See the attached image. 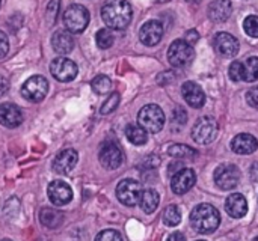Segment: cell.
Here are the masks:
<instances>
[{"label": "cell", "instance_id": "cell-40", "mask_svg": "<svg viewBox=\"0 0 258 241\" xmlns=\"http://www.w3.org/2000/svg\"><path fill=\"white\" fill-rule=\"evenodd\" d=\"M168 241H186V237L181 232H174L168 237Z\"/></svg>", "mask_w": 258, "mask_h": 241}, {"label": "cell", "instance_id": "cell-37", "mask_svg": "<svg viewBox=\"0 0 258 241\" xmlns=\"http://www.w3.org/2000/svg\"><path fill=\"white\" fill-rule=\"evenodd\" d=\"M8 50H9V41H8V36L5 32L0 30V59H3L6 54H8Z\"/></svg>", "mask_w": 258, "mask_h": 241}, {"label": "cell", "instance_id": "cell-34", "mask_svg": "<svg viewBox=\"0 0 258 241\" xmlns=\"http://www.w3.org/2000/svg\"><path fill=\"white\" fill-rule=\"evenodd\" d=\"M95 241H122V237L115 229H106V231H101L97 235Z\"/></svg>", "mask_w": 258, "mask_h": 241}, {"label": "cell", "instance_id": "cell-13", "mask_svg": "<svg viewBox=\"0 0 258 241\" xmlns=\"http://www.w3.org/2000/svg\"><path fill=\"white\" fill-rule=\"evenodd\" d=\"M47 195H48L50 202L53 205H57V207L67 205L73 199V190H71V187L67 183L59 181V180L50 183V186L47 187Z\"/></svg>", "mask_w": 258, "mask_h": 241}, {"label": "cell", "instance_id": "cell-18", "mask_svg": "<svg viewBox=\"0 0 258 241\" xmlns=\"http://www.w3.org/2000/svg\"><path fill=\"white\" fill-rule=\"evenodd\" d=\"M181 94H183V98L186 100V103L194 109H201L206 103V94L201 89V86L197 85L195 82L183 83Z\"/></svg>", "mask_w": 258, "mask_h": 241}, {"label": "cell", "instance_id": "cell-1", "mask_svg": "<svg viewBox=\"0 0 258 241\" xmlns=\"http://www.w3.org/2000/svg\"><path fill=\"white\" fill-rule=\"evenodd\" d=\"M132 6L127 0H107L101 8V18L109 29L122 30L132 21Z\"/></svg>", "mask_w": 258, "mask_h": 241}, {"label": "cell", "instance_id": "cell-36", "mask_svg": "<svg viewBox=\"0 0 258 241\" xmlns=\"http://www.w3.org/2000/svg\"><path fill=\"white\" fill-rule=\"evenodd\" d=\"M246 101L251 107L258 109V88H252L246 94Z\"/></svg>", "mask_w": 258, "mask_h": 241}, {"label": "cell", "instance_id": "cell-11", "mask_svg": "<svg viewBox=\"0 0 258 241\" xmlns=\"http://www.w3.org/2000/svg\"><path fill=\"white\" fill-rule=\"evenodd\" d=\"M50 72H51V75L57 82L67 83V82H71V80L76 78V75L79 72V68H77V65L71 59L56 57L50 63Z\"/></svg>", "mask_w": 258, "mask_h": 241}, {"label": "cell", "instance_id": "cell-41", "mask_svg": "<svg viewBox=\"0 0 258 241\" xmlns=\"http://www.w3.org/2000/svg\"><path fill=\"white\" fill-rule=\"evenodd\" d=\"M251 178H252L254 183H258V162L254 163L252 168H251Z\"/></svg>", "mask_w": 258, "mask_h": 241}, {"label": "cell", "instance_id": "cell-29", "mask_svg": "<svg viewBox=\"0 0 258 241\" xmlns=\"http://www.w3.org/2000/svg\"><path fill=\"white\" fill-rule=\"evenodd\" d=\"M168 154L171 157H175V158H194L197 157V151L190 146H186V145H172L168 151Z\"/></svg>", "mask_w": 258, "mask_h": 241}, {"label": "cell", "instance_id": "cell-21", "mask_svg": "<svg viewBox=\"0 0 258 241\" xmlns=\"http://www.w3.org/2000/svg\"><path fill=\"white\" fill-rule=\"evenodd\" d=\"M51 47L59 54H68L74 48V39L68 30H57L51 36Z\"/></svg>", "mask_w": 258, "mask_h": 241}, {"label": "cell", "instance_id": "cell-22", "mask_svg": "<svg viewBox=\"0 0 258 241\" xmlns=\"http://www.w3.org/2000/svg\"><path fill=\"white\" fill-rule=\"evenodd\" d=\"M231 12H233V5L230 0H215L209 6V17L216 23L227 21Z\"/></svg>", "mask_w": 258, "mask_h": 241}, {"label": "cell", "instance_id": "cell-14", "mask_svg": "<svg viewBox=\"0 0 258 241\" xmlns=\"http://www.w3.org/2000/svg\"><path fill=\"white\" fill-rule=\"evenodd\" d=\"M163 38V24L157 20L147 21L139 30V39L144 45L153 47L157 45Z\"/></svg>", "mask_w": 258, "mask_h": 241}, {"label": "cell", "instance_id": "cell-25", "mask_svg": "<svg viewBox=\"0 0 258 241\" xmlns=\"http://www.w3.org/2000/svg\"><path fill=\"white\" fill-rule=\"evenodd\" d=\"M125 136H127V139H128L133 145H136V146L145 145V143L148 142L147 131H145L141 125H133V124L127 125V128H125Z\"/></svg>", "mask_w": 258, "mask_h": 241}, {"label": "cell", "instance_id": "cell-46", "mask_svg": "<svg viewBox=\"0 0 258 241\" xmlns=\"http://www.w3.org/2000/svg\"><path fill=\"white\" fill-rule=\"evenodd\" d=\"M163 2H165V0H163Z\"/></svg>", "mask_w": 258, "mask_h": 241}, {"label": "cell", "instance_id": "cell-28", "mask_svg": "<svg viewBox=\"0 0 258 241\" xmlns=\"http://www.w3.org/2000/svg\"><path fill=\"white\" fill-rule=\"evenodd\" d=\"M95 41H97V45L98 48L101 50H107L113 45V41H115V36L112 33L110 29H100L95 35Z\"/></svg>", "mask_w": 258, "mask_h": 241}, {"label": "cell", "instance_id": "cell-9", "mask_svg": "<svg viewBox=\"0 0 258 241\" xmlns=\"http://www.w3.org/2000/svg\"><path fill=\"white\" fill-rule=\"evenodd\" d=\"M141 184L135 180H122L118 186H116V198L122 205L127 207H135L139 199H141Z\"/></svg>", "mask_w": 258, "mask_h": 241}, {"label": "cell", "instance_id": "cell-39", "mask_svg": "<svg viewBox=\"0 0 258 241\" xmlns=\"http://www.w3.org/2000/svg\"><path fill=\"white\" fill-rule=\"evenodd\" d=\"M200 39V35H198V32L197 30H189L187 33H186V41L192 45V44H195L197 41Z\"/></svg>", "mask_w": 258, "mask_h": 241}, {"label": "cell", "instance_id": "cell-42", "mask_svg": "<svg viewBox=\"0 0 258 241\" xmlns=\"http://www.w3.org/2000/svg\"><path fill=\"white\" fill-rule=\"evenodd\" d=\"M187 2H190V3H195V2H198V0H187Z\"/></svg>", "mask_w": 258, "mask_h": 241}, {"label": "cell", "instance_id": "cell-47", "mask_svg": "<svg viewBox=\"0 0 258 241\" xmlns=\"http://www.w3.org/2000/svg\"><path fill=\"white\" fill-rule=\"evenodd\" d=\"M0 2H2V0H0Z\"/></svg>", "mask_w": 258, "mask_h": 241}, {"label": "cell", "instance_id": "cell-6", "mask_svg": "<svg viewBox=\"0 0 258 241\" xmlns=\"http://www.w3.org/2000/svg\"><path fill=\"white\" fill-rule=\"evenodd\" d=\"M194 57L195 50L184 39L174 41L168 48V60L172 66H186L194 60Z\"/></svg>", "mask_w": 258, "mask_h": 241}, {"label": "cell", "instance_id": "cell-19", "mask_svg": "<svg viewBox=\"0 0 258 241\" xmlns=\"http://www.w3.org/2000/svg\"><path fill=\"white\" fill-rule=\"evenodd\" d=\"M231 149H233L236 154H240V155L254 154L258 149V140L252 136V134H248V133L237 134V136L231 140Z\"/></svg>", "mask_w": 258, "mask_h": 241}, {"label": "cell", "instance_id": "cell-44", "mask_svg": "<svg viewBox=\"0 0 258 241\" xmlns=\"http://www.w3.org/2000/svg\"><path fill=\"white\" fill-rule=\"evenodd\" d=\"M254 241H258V237H257V238H255V240H254Z\"/></svg>", "mask_w": 258, "mask_h": 241}, {"label": "cell", "instance_id": "cell-31", "mask_svg": "<svg viewBox=\"0 0 258 241\" xmlns=\"http://www.w3.org/2000/svg\"><path fill=\"white\" fill-rule=\"evenodd\" d=\"M243 29H245V32H246L251 38H258L257 15H249V17H246V20H245V23H243Z\"/></svg>", "mask_w": 258, "mask_h": 241}, {"label": "cell", "instance_id": "cell-23", "mask_svg": "<svg viewBox=\"0 0 258 241\" xmlns=\"http://www.w3.org/2000/svg\"><path fill=\"white\" fill-rule=\"evenodd\" d=\"M160 202V196L154 189H145L141 193V199H139V205L144 210V213L151 214L157 210Z\"/></svg>", "mask_w": 258, "mask_h": 241}, {"label": "cell", "instance_id": "cell-35", "mask_svg": "<svg viewBox=\"0 0 258 241\" xmlns=\"http://www.w3.org/2000/svg\"><path fill=\"white\" fill-rule=\"evenodd\" d=\"M187 121V116L184 113V110L181 107H177L172 113V122H175L177 125H181Z\"/></svg>", "mask_w": 258, "mask_h": 241}, {"label": "cell", "instance_id": "cell-27", "mask_svg": "<svg viewBox=\"0 0 258 241\" xmlns=\"http://www.w3.org/2000/svg\"><path fill=\"white\" fill-rule=\"evenodd\" d=\"M181 222V211L177 205H169L163 211V223L166 226H177Z\"/></svg>", "mask_w": 258, "mask_h": 241}, {"label": "cell", "instance_id": "cell-33", "mask_svg": "<svg viewBox=\"0 0 258 241\" xmlns=\"http://www.w3.org/2000/svg\"><path fill=\"white\" fill-rule=\"evenodd\" d=\"M228 74H230V78L233 82H240L243 80V63L236 60L230 65V69H228Z\"/></svg>", "mask_w": 258, "mask_h": 241}, {"label": "cell", "instance_id": "cell-10", "mask_svg": "<svg viewBox=\"0 0 258 241\" xmlns=\"http://www.w3.org/2000/svg\"><path fill=\"white\" fill-rule=\"evenodd\" d=\"M240 181V171L234 165H221L215 171V183L222 190H233Z\"/></svg>", "mask_w": 258, "mask_h": 241}, {"label": "cell", "instance_id": "cell-12", "mask_svg": "<svg viewBox=\"0 0 258 241\" xmlns=\"http://www.w3.org/2000/svg\"><path fill=\"white\" fill-rule=\"evenodd\" d=\"M213 47L224 57H234L240 50L239 41L231 33H227V32L216 33V36L213 39Z\"/></svg>", "mask_w": 258, "mask_h": 241}, {"label": "cell", "instance_id": "cell-38", "mask_svg": "<svg viewBox=\"0 0 258 241\" xmlns=\"http://www.w3.org/2000/svg\"><path fill=\"white\" fill-rule=\"evenodd\" d=\"M8 91H9V80H8L6 77L0 75V98H2L3 95H6Z\"/></svg>", "mask_w": 258, "mask_h": 241}, {"label": "cell", "instance_id": "cell-24", "mask_svg": "<svg viewBox=\"0 0 258 241\" xmlns=\"http://www.w3.org/2000/svg\"><path fill=\"white\" fill-rule=\"evenodd\" d=\"M39 222L50 229L59 228L63 222V214L54 208H42L39 211Z\"/></svg>", "mask_w": 258, "mask_h": 241}, {"label": "cell", "instance_id": "cell-32", "mask_svg": "<svg viewBox=\"0 0 258 241\" xmlns=\"http://www.w3.org/2000/svg\"><path fill=\"white\" fill-rule=\"evenodd\" d=\"M118 104H119V94H116V92H113L106 101H104V104L101 106V113L103 115H109V113H112L116 107H118Z\"/></svg>", "mask_w": 258, "mask_h": 241}, {"label": "cell", "instance_id": "cell-30", "mask_svg": "<svg viewBox=\"0 0 258 241\" xmlns=\"http://www.w3.org/2000/svg\"><path fill=\"white\" fill-rule=\"evenodd\" d=\"M91 86L92 89L97 92V94H107L110 89H112V82L107 75H97L92 82H91Z\"/></svg>", "mask_w": 258, "mask_h": 241}, {"label": "cell", "instance_id": "cell-5", "mask_svg": "<svg viewBox=\"0 0 258 241\" xmlns=\"http://www.w3.org/2000/svg\"><path fill=\"white\" fill-rule=\"evenodd\" d=\"M218 131H219L218 122L210 116H203L192 127V139L198 145H209L216 139Z\"/></svg>", "mask_w": 258, "mask_h": 241}, {"label": "cell", "instance_id": "cell-45", "mask_svg": "<svg viewBox=\"0 0 258 241\" xmlns=\"http://www.w3.org/2000/svg\"><path fill=\"white\" fill-rule=\"evenodd\" d=\"M198 241H206V240H198Z\"/></svg>", "mask_w": 258, "mask_h": 241}, {"label": "cell", "instance_id": "cell-2", "mask_svg": "<svg viewBox=\"0 0 258 241\" xmlns=\"http://www.w3.org/2000/svg\"><path fill=\"white\" fill-rule=\"evenodd\" d=\"M221 214L210 204H201L190 213V225L200 234H212L219 228Z\"/></svg>", "mask_w": 258, "mask_h": 241}, {"label": "cell", "instance_id": "cell-8", "mask_svg": "<svg viewBox=\"0 0 258 241\" xmlns=\"http://www.w3.org/2000/svg\"><path fill=\"white\" fill-rule=\"evenodd\" d=\"M98 160L104 169H109V171L118 169L124 162V154H122L121 146L113 140L104 142L100 148Z\"/></svg>", "mask_w": 258, "mask_h": 241}, {"label": "cell", "instance_id": "cell-15", "mask_svg": "<svg viewBox=\"0 0 258 241\" xmlns=\"http://www.w3.org/2000/svg\"><path fill=\"white\" fill-rule=\"evenodd\" d=\"M77 160H79V154L71 149V148H67L63 151H60L54 160H53V171L59 175H68L77 165Z\"/></svg>", "mask_w": 258, "mask_h": 241}, {"label": "cell", "instance_id": "cell-26", "mask_svg": "<svg viewBox=\"0 0 258 241\" xmlns=\"http://www.w3.org/2000/svg\"><path fill=\"white\" fill-rule=\"evenodd\" d=\"M243 80L245 82H255L258 80V57L252 56L243 63Z\"/></svg>", "mask_w": 258, "mask_h": 241}, {"label": "cell", "instance_id": "cell-4", "mask_svg": "<svg viewBox=\"0 0 258 241\" xmlns=\"http://www.w3.org/2000/svg\"><path fill=\"white\" fill-rule=\"evenodd\" d=\"M63 24L70 33H82L89 24V11L82 5H71L63 14Z\"/></svg>", "mask_w": 258, "mask_h": 241}, {"label": "cell", "instance_id": "cell-17", "mask_svg": "<svg viewBox=\"0 0 258 241\" xmlns=\"http://www.w3.org/2000/svg\"><path fill=\"white\" fill-rule=\"evenodd\" d=\"M23 122V112L12 103L0 104V124L6 128H17Z\"/></svg>", "mask_w": 258, "mask_h": 241}, {"label": "cell", "instance_id": "cell-16", "mask_svg": "<svg viewBox=\"0 0 258 241\" xmlns=\"http://www.w3.org/2000/svg\"><path fill=\"white\" fill-rule=\"evenodd\" d=\"M197 183V174L195 171L192 169H181L180 172H177L174 177H172V181H171V189L175 195H184L187 193Z\"/></svg>", "mask_w": 258, "mask_h": 241}, {"label": "cell", "instance_id": "cell-7", "mask_svg": "<svg viewBox=\"0 0 258 241\" xmlns=\"http://www.w3.org/2000/svg\"><path fill=\"white\" fill-rule=\"evenodd\" d=\"M48 82L42 75H32L27 78L21 88V95L30 103H39L47 97Z\"/></svg>", "mask_w": 258, "mask_h": 241}, {"label": "cell", "instance_id": "cell-43", "mask_svg": "<svg viewBox=\"0 0 258 241\" xmlns=\"http://www.w3.org/2000/svg\"><path fill=\"white\" fill-rule=\"evenodd\" d=\"M2 241H11V240H8V238H5V240H2Z\"/></svg>", "mask_w": 258, "mask_h": 241}, {"label": "cell", "instance_id": "cell-3", "mask_svg": "<svg viewBox=\"0 0 258 241\" xmlns=\"http://www.w3.org/2000/svg\"><path fill=\"white\" fill-rule=\"evenodd\" d=\"M138 122L147 133H159L165 125V113L157 104H147L139 110Z\"/></svg>", "mask_w": 258, "mask_h": 241}, {"label": "cell", "instance_id": "cell-20", "mask_svg": "<svg viewBox=\"0 0 258 241\" xmlns=\"http://www.w3.org/2000/svg\"><path fill=\"white\" fill-rule=\"evenodd\" d=\"M225 211L234 217V219H242L248 213V202L246 198L240 193H233L227 198L225 201Z\"/></svg>", "mask_w": 258, "mask_h": 241}]
</instances>
